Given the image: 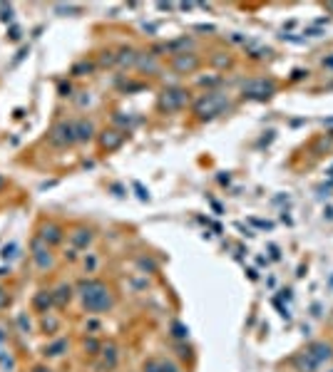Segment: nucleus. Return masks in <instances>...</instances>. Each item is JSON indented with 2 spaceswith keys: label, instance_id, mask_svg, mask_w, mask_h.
I'll return each instance as SVG.
<instances>
[{
  "label": "nucleus",
  "instance_id": "9d476101",
  "mask_svg": "<svg viewBox=\"0 0 333 372\" xmlns=\"http://www.w3.org/2000/svg\"><path fill=\"white\" fill-rule=\"evenodd\" d=\"M70 298H72V288H70V286H60L55 293H53L55 305H65V303H70Z\"/></svg>",
  "mask_w": 333,
  "mask_h": 372
},
{
  "label": "nucleus",
  "instance_id": "6e6552de",
  "mask_svg": "<svg viewBox=\"0 0 333 372\" xmlns=\"http://www.w3.org/2000/svg\"><path fill=\"white\" fill-rule=\"evenodd\" d=\"M70 238H72V243H75L77 248H85V246L92 241V233L90 231H85V229H77L75 233H70Z\"/></svg>",
  "mask_w": 333,
  "mask_h": 372
},
{
  "label": "nucleus",
  "instance_id": "1a4fd4ad",
  "mask_svg": "<svg viewBox=\"0 0 333 372\" xmlns=\"http://www.w3.org/2000/svg\"><path fill=\"white\" fill-rule=\"evenodd\" d=\"M65 350H67V340L60 338V340H55L53 345H47V347H45V357H60Z\"/></svg>",
  "mask_w": 333,
  "mask_h": 372
},
{
  "label": "nucleus",
  "instance_id": "4468645a",
  "mask_svg": "<svg viewBox=\"0 0 333 372\" xmlns=\"http://www.w3.org/2000/svg\"><path fill=\"white\" fill-rule=\"evenodd\" d=\"M92 70V65H85V62H82V65H75V67H72V75H80V72H90Z\"/></svg>",
  "mask_w": 333,
  "mask_h": 372
},
{
  "label": "nucleus",
  "instance_id": "f3484780",
  "mask_svg": "<svg viewBox=\"0 0 333 372\" xmlns=\"http://www.w3.org/2000/svg\"><path fill=\"white\" fill-rule=\"evenodd\" d=\"M10 40H13V42H18V40H20V30H18V28L10 30Z\"/></svg>",
  "mask_w": 333,
  "mask_h": 372
},
{
  "label": "nucleus",
  "instance_id": "7ed1b4c3",
  "mask_svg": "<svg viewBox=\"0 0 333 372\" xmlns=\"http://www.w3.org/2000/svg\"><path fill=\"white\" fill-rule=\"evenodd\" d=\"M32 258H35V265L40 271L50 268L53 265V253H50V246L42 241V238H35L32 241Z\"/></svg>",
  "mask_w": 333,
  "mask_h": 372
},
{
  "label": "nucleus",
  "instance_id": "f03ea898",
  "mask_svg": "<svg viewBox=\"0 0 333 372\" xmlns=\"http://www.w3.org/2000/svg\"><path fill=\"white\" fill-rule=\"evenodd\" d=\"M50 142L58 144V146L75 144V142H77V137H75V124H70V122H60V124H55V127H53V132H50Z\"/></svg>",
  "mask_w": 333,
  "mask_h": 372
},
{
  "label": "nucleus",
  "instance_id": "0eeeda50",
  "mask_svg": "<svg viewBox=\"0 0 333 372\" xmlns=\"http://www.w3.org/2000/svg\"><path fill=\"white\" fill-rule=\"evenodd\" d=\"M53 303H55V300H53V293H47V290H40V293L35 295V308H37L40 313H47Z\"/></svg>",
  "mask_w": 333,
  "mask_h": 372
},
{
  "label": "nucleus",
  "instance_id": "20e7f679",
  "mask_svg": "<svg viewBox=\"0 0 333 372\" xmlns=\"http://www.w3.org/2000/svg\"><path fill=\"white\" fill-rule=\"evenodd\" d=\"M37 238H42L47 246H58L62 241V229L55 224V221H47V224H42V229H40V236Z\"/></svg>",
  "mask_w": 333,
  "mask_h": 372
},
{
  "label": "nucleus",
  "instance_id": "f257e3e1",
  "mask_svg": "<svg viewBox=\"0 0 333 372\" xmlns=\"http://www.w3.org/2000/svg\"><path fill=\"white\" fill-rule=\"evenodd\" d=\"M77 288H80V295H82V308L87 313H105L115 303L110 288L100 281H82Z\"/></svg>",
  "mask_w": 333,
  "mask_h": 372
},
{
  "label": "nucleus",
  "instance_id": "a211bd4d",
  "mask_svg": "<svg viewBox=\"0 0 333 372\" xmlns=\"http://www.w3.org/2000/svg\"><path fill=\"white\" fill-rule=\"evenodd\" d=\"M32 372H53V370H50V367H45V365H35Z\"/></svg>",
  "mask_w": 333,
  "mask_h": 372
},
{
  "label": "nucleus",
  "instance_id": "6ab92c4d",
  "mask_svg": "<svg viewBox=\"0 0 333 372\" xmlns=\"http://www.w3.org/2000/svg\"><path fill=\"white\" fill-rule=\"evenodd\" d=\"M174 330H177V333H174L177 338H184V335H186V333H184V328H182V325H174Z\"/></svg>",
  "mask_w": 333,
  "mask_h": 372
},
{
  "label": "nucleus",
  "instance_id": "39448f33",
  "mask_svg": "<svg viewBox=\"0 0 333 372\" xmlns=\"http://www.w3.org/2000/svg\"><path fill=\"white\" fill-rule=\"evenodd\" d=\"M164 94H167V97L162 99V107H167V110H177V107L184 102L182 89H169V92H164Z\"/></svg>",
  "mask_w": 333,
  "mask_h": 372
},
{
  "label": "nucleus",
  "instance_id": "2eb2a0df",
  "mask_svg": "<svg viewBox=\"0 0 333 372\" xmlns=\"http://www.w3.org/2000/svg\"><path fill=\"white\" fill-rule=\"evenodd\" d=\"M8 303H10V295H8V293H5V290L0 288V308H5Z\"/></svg>",
  "mask_w": 333,
  "mask_h": 372
},
{
  "label": "nucleus",
  "instance_id": "aec40b11",
  "mask_svg": "<svg viewBox=\"0 0 333 372\" xmlns=\"http://www.w3.org/2000/svg\"><path fill=\"white\" fill-rule=\"evenodd\" d=\"M3 189H5V179L0 176V191H3Z\"/></svg>",
  "mask_w": 333,
  "mask_h": 372
},
{
  "label": "nucleus",
  "instance_id": "ddd939ff",
  "mask_svg": "<svg viewBox=\"0 0 333 372\" xmlns=\"http://www.w3.org/2000/svg\"><path fill=\"white\" fill-rule=\"evenodd\" d=\"M0 20L3 23H10L13 20V8L10 5H0Z\"/></svg>",
  "mask_w": 333,
  "mask_h": 372
},
{
  "label": "nucleus",
  "instance_id": "9b49d317",
  "mask_svg": "<svg viewBox=\"0 0 333 372\" xmlns=\"http://www.w3.org/2000/svg\"><path fill=\"white\" fill-rule=\"evenodd\" d=\"M15 256H18V243H8V246L3 248V258H5V260H8V258L13 260Z\"/></svg>",
  "mask_w": 333,
  "mask_h": 372
},
{
  "label": "nucleus",
  "instance_id": "f8f14e48",
  "mask_svg": "<svg viewBox=\"0 0 333 372\" xmlns=\"http://www.w3.org/2000/svg\"><path fill=\"white\" fill-rule=\"evenodd\" d=\"M120 142H122V137H107V132H105V137H102V146H107V149H115Z\"/></svg>",
  "mask_w": 333,
  "mask_h": 372
},
{
  "label": "nucleus",
  "instance_id": "dca6fc26",
  "mask_svg": "<svg viewBox=\"0 0 333 372\" xmlns=\"http://www.w3.org/2000/svg\"><path fill=\"white\" fill-rule=\"evenodd\" d=\"M42 328H45V330H47V328H50V330H55V328H58V323H55V320H47V317H45V320H42Z\"/></svg>",
  "mask_w": 333,
  "mask_h": 372
},
{
  "label": "nucleus",
  "instance_id": "423d86ee",
  "mask_svg": "<svg viewBox=\"0 0 333 372\" xmlns=\"http://www.w3.org/2000/svg\"><path fill=\"white\" fill-rule=\"evenodd\" d=\"M92 132H94V127H92V122H87V119H80V122L75 124V137H77V142L92 139Z\"/></svg>",
  "mask_w": 333,
  "mask_h": 372
}]
</instances>
